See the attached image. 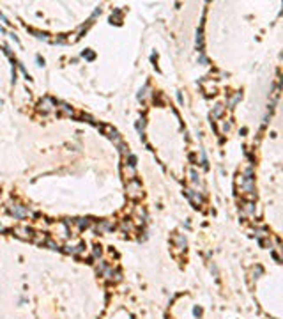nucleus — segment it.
<instances>
[{
    "label": "nucleus",
    "instance_id": "obj_1",
    "mask_svg": "<svg viewBox=\"0 0 283 319\" xmlns=\"http://www.w3.org/2000/svg\"><path fill=\"white\" fill-rule=\"evenodd\" d=\"M11 213H12L14 216L21 218V216H25V215H27V209H25V208H19V206H16V208H12V209H11Z\"/></svg>",
    "mask_w": 283,
    "mask_h": 319
},
{
    "label": "nucleus",
    "instance_id": "obj_2",
    "mask_svg": "<svg viewBox=\"0 0 283 319\" xmlns=\"http://www.w3.org/2000/svg\"><path fill=\"white\" fill-rule=\"evenodd\" d=\"M0 231H4V227H2V225H0Z\"/></svg>",
    "mask_w": 283,
    "mask_h": 319
}]
</instances>
